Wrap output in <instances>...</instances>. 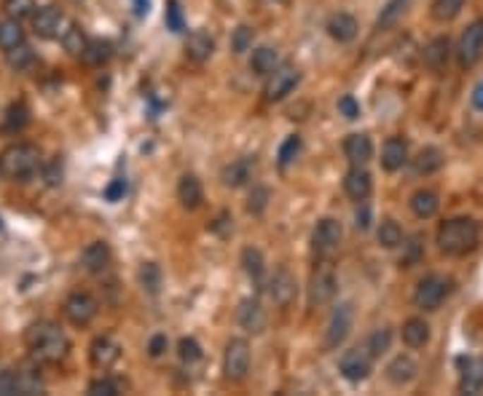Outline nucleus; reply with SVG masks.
<instances>
[{"instance_id":"1","label":"nucleus","mask_w":483,"mask_h":396,"mask_svg":"<svg viewBox=\"0 0 483 396\" xmlns=\"http://www.w3.org/2000/svg\"><path fill=\"white\" fill-rule=\"evenodd\" d=\"M27 340V348H30V354L38 359V361H46V364H56V361H62L67 357V351H70V340H67V335L56 324L52 321H38V324H32L25 335Z\"/></svg>"},{"instance_id":"2","label":"nucleus","mask_w":483,"mask_h":396,"mask_svg":"<svg viewBox=\"0 0 483 396\" xmlns=\"http://www.w3.org/2000/svg\"><path fill=\"white\" fill-rule=\"evenodd\" d=\"M481 230L472 217H454L438 228V249L451 257H462L478 247Z\"/></svg>"},{"instance_id":"3","label":"nucleus","mask_w":483,"mask_h":396,"mask_svg":"<svg viewBox=\"0 0 483 396\" xmlns=\"http://www.w3.org/2000/svg\"><path fill=\"white\" fill-rule=\"evenodd\" d=\"M338 290V278L330 265V257H320L317 268L309 276V305H325L335 297Z\"/></svg>"},{"instance_id":"4","label":"nucleus","mask_w":483,"mask_h":396,"mask_svg":"<svg viewBox=\"0 0 483 396\" xmlns=\"http://www.w3.org/2000/svg\"><path fill=\"white\" fill-rule=\"evenodd\" d=\"M451 278L443 276V273H429L419 281V287L414 292V305L419 311H438L441 303L448 297L451 292Z\"/></svg>"},{"instance_id":"5","label":"nucleus","mask_w":483,"mask_h":396,"mask_svg":"<svg viewBox=\"0 0 483 396\" xmlns=\"http://www.w3.org/2000/svg\"><path fill=\"white\" fill-rule=\"evenodd\" d=\"M3 172L8 177H16V180H25L30 174L38 172L40 166V153L35 145H13L3 153Z\"/></svg>"},{"instance_id":"6","label":"nucleus","mask_w":483,"mask_h":396,"mask_svg":"<svg viewBox=\"0 0 483 396\" xmlns=\"http://www.w3.org/2000/svg\"><path fill=\"white\" fill-rule=\"evenodd\" d=\"M483 56V19H475L472 25H467V30L462 32L459 38V46H456V59H459V67H475L481 62Z\"/></svg>"},{"instance_id":"7","label":"nucleus","mask_w":483,"mask_h":396,"mask_svg":"<svg viewBox=\"0 0 483 396\" xmlns=\"http://www.w3.org/2000/svg\"><path fill=\"white\" fill-rule=\"evenodd\" d=\"M223 372L228 380H244L250 372V343L244 338H231L223 354Z\"/></svg>"},{"instance_id":"8","label":"nucleus","mask_w":483,"mask_h":396,"mask_svg":"<svg viewBox=\"0 0 483 396\" xmlns=\"http://www.w3.org/2000/svg\"><path fill=\"white\" fill-rule=\"evenodd\" d=\"M352 324H354V305L338 303L333 308V314H330L328 330H325V348H328V351H335V348L349 338Z\"/></svg>"},{"instance_id":"9","label":"nucleus","mask_w":483,"mask_h":396,"mask_svg":"<svg viewBox=\"0 0 483 396\" xmlns=\"http://www.w3.org/2000/svg\"><path fill=\"white\" fill-rule=\"evenodd\" d=\"M341 238H344V228L333 217H322L314 233H311V247L317 257H330L333 252H338L341 247Z\"/></svg>"},{"instance_id":"10","label":"nucleus","mask_w":483,"mask_h":396,"mask_svg":"<svg viewBox=\"0 0 483 396\" xmlns=\"http://www.w3.org/2000/svg\"><path fill=\"white\" fill-rule=\"evenodd\" d=\"M374 370V354L368 348H352L338 359V372L347 378L349 383H360Z\"/></svg>"},{"instance_id":"11","label":"nucleus","mask_w":483,"mask_h":396,"mask_svg":"<svg viewBox=\"0 0 483 396\" xmlns=\"http://www.w3.org/2000/svg\"><path fill=\"white\" fill-rule=\"evenodd\" d=\"M298 83H301V73L293 65H280L268 75V83L266 89H263V94H266L268 102H280V99H285L287 94L293 92Z\"/></svg>"},{"instance_id":"12","label":"nucleus","mask_w":483,"mask_h":396,"mask_svg":"<svg viewBox=\"0 0 483 396\" xmlns=\"http://www.w3.org/2000/svg\"><path fill=\"white\" fill-rule=\"evenodd\" d=\"M97 311H100V305L94 300L92 295H86V292H73L70 297L65 300V316L70 324H76V327H86L94 316H97Z\"/></svg>"},{"instance_id":"13","label":"nucleus","mask_w":483,"mask_h":396,"mask_svg":"<svg viewBox=\"0 0 483 396\" xmlns=\"http://www.w3.org/2000/svg\"><path fill=\"white\" fill-rule=\"evenodd\" d=\"M65 13L59 11L56 6H43L38 11L32 13V30L38 38H59L65 30Z\"/></svg>"},{"instance_id":"14","label":"nucleus","mask_w":483,"mask_h":396,"mask_svg":"<svg viewBox=\"0 0 483 396\" xmlns=\"http://www.w3.org/2000/svg\"><path fill=\"white\" fill-rule=\"evenodd\" d=\"M237 321H239V327L244 332H250V335H261L268 324V314H266V308L261 305L258 297H247V300H242L239 311H237Z\"/></svg>"},{"instance_id":"15","label":"nucleus","mask_w":483,"mask_h":396,"mask_svg":"<svg viewBox=\"0 0 483 396\" xmlns=\"http://www.w3.org/2000/svg\"><path fill=\"white\" fill-rule=\"evenodd\" d=\"M268 295H271V300L280 305V308H287L295 300L298 281H295V276L287 268H277L274 276L268 278Z\"/></svg>"},{"instance_id":"16","label":"nucleus","mask_w":483,"mask_h":396,"mask_svg":"<svg viewBox=\"0 0 483 396\" xmlns=\"http://www.w3.org/2000/svg\"><path fill=\"white\" fill-rule=\"evenodd\" d=\"M89 359L97 370H110L116 361L121 359V345L110 338H97L92 345H89Z\"/></svg>"},{"instance_id":"17","label":"nucleus","mask_w":483,"mask_h":396,"mask_svg":"<svg viewBox=\"0 0 483 396\" xmlns=\"http://www.w3.org/2000/svg\"><path fill=\"white\" fill-rule=\"evenodd\" d=\"M408 163V142L402 137H389L381 147V166L384 172H398Z\"/></svg>"},{"instance_id":"18","label":"nucleus","mask_w":483,"mask_h":396,"mask_svg":"<svg viewBox=\"0 0 483 396\" xmlns=\"http://www.w3.org/2000/svg\"><path fill=\"white\" fill-rule=\"evenodd\" d=\"M213 51H215V38L207 32V30H193V32L188 35L186 56L191 59V62L201 65V62H207V59L213 56Z\"/></svg>"},{"instance_id":"19","label":"nucleus","mask_w":483,"mask_h":396,"mask_svg":"<svg viewBox=\"0 0 483 396\" xmlns=\"http://www.w3.org/2000/svg\"><path fill=\"white\" fill-rule=\"evenodd\" d=\"M344 190H347V196L352 198V201L362 204L365 198L374 193V180H371V174L365 172L362 166H354V169L344 177Z\"/></svg>"},{"instance_id":"20","label":"nucleus","mask_w":483,"mask_h":396,"mask_svg":"<svg viewBox=\"0 0 483 396\" xmlns=\"http://www.w3.org/2000/svg\"><path fill=\"white\" fill-rule=\"evenodd\" d=\"M416 375H419V364L408 354H400L387 364V380L392 385H408L416 380Z\"/></svg>"},{"instance_id":"21","label":"nucleus","mask_w":483,"mask_h":396,"mask_svg":"<svg viewBox=\"0 0 483 396\" xmlns=\"http://www.w3.org/2000/svg\"><path fill=\"white\" fill-rule=\"evenodd\" d=\"M357 19L352 16V13H333L330 19H328V35L335 40V43H352V40L357 38Z\"/></svg>"},{"instance_id":"22","label":"nucleus","mask_w":483,"mask_h":396,"mask_svg":"<svg viewBox=\"0 0 483 396\" xmlns=\"http://www.w3.org/2000/svg\"><path fill=\"white\" fill-rule=\"evenodd\" d=\"M80 265L86 273H102L110 265V247L105 241H92L86 249L80 252Z\"/></svg>"},{"instance_id":"23","label":"nucleus","mask_w":483,"mask_h":396,"mask_svg":"<svg viewBox=\"0 0 483 396\" xmlns=\"http://www.w3.org/2000/svg\"><path fill=\"white\" fill-rule=\"evenodd\" d=\"M177 198H180L183 209H188V211L199 209L201 201H204V187H201V180L196 177V174H186V177H180Z\"/></svg>"},{"instance_id":"24","label":"nucleus","mask_w":483,"mask_h":396,"mask_svg":"<svg viewBox=\"0 0 483 396\" xmlns=\"http://www.w3.org/2000/svg\"><path fill=\"white\" fill-rule=\"evenodd\" d=\"M344 153L354 166H362L374 159V142L368 134H349L347 142H344Z\"/></svg>"},{"instance_id":"25","label":"nucleus","mask_w":483,"mask_h":396,"mask_svg":"<svg viewBox=\"0 0 483 396\" xmlns=\"http://www.w3.org/2000/svg\"><path fill=\"white\" fill-rule=\"evenodd\" d=\"M448 56H451V40L448 38H432L424 46V65L432 70V73H441L443 67L448 65Z\"/></svg>"},{"instance_id":"26","label":"nucleus","mask_w":483,"mask_h":396,"mask_svg":"<svg viewBox=\"0 0 483 396\" xmlns=\"http://www.w3.org/2000/svg\"><path fill=\"white\" fill-rule=\"evenodd\" d=\"M400 338L408 348H424L429 343V324L422 316L408 318V321H402Z\"/></svg>"},{"instance_id":"27","label":"nucleus","mask_w":483,"mask_h":396,"mask_svg":"<svg viewBox=\"0 0 483 396\" xmlns=\"http://www.w3.org/2000/svg\"><path fill=\"white\" fill-rule=\"evenodd\" d=\"M253 169H255L253 159H239V161H234V163H228L226 169H223V174H220V180H223V185L226 187H242L250 182Z\"/></svg>"},{"instance_id":"28","label":"nucleus","mask_w":483,"mask_h":396,"mask_svg":"<svg viewBox=\"0 0 483 396\" xmlns=\"http://www.w3.org/2000/svg\"><path fill=\"white\" fill-rule=\"evenodd\" d=\"M443 163H446L443 150H441V147L429 145L414 159V174H416V177H427V174H435L438 169H443Z\"/></svg>"},{"instance_id":"29","label":"nucleus","mask_w":483,"mask_h":396,"mask_svg":"<svg viewBox=\"0 0 483 396\" xmlns=\"http://www.w3.org/2000/svg\"><path fill=\"white\" fill-rule=\"evenodd\" d=\"M250 67H253L255 75H271L277 67H280V51L271 49V46H261L253 51V59H250Z\"/></svg>"},{"instance_id":"30","label":"nucleus","mask_w":483,"mask_h":396,"mask_svg":"<svg viewBox=\"0 0 483 396\" xmlns=\"http://www.w3.org/2000/svg\"><path fill=\"white\" fill-rule=\"evenodd\" d=\"M459 388L465 394H478L483 388V359H467L465 370H462V380Z\"/></svg>"},{"instance_id":"31","label":"nucleus","mask_w":483,"mask_h":396,"mask_svg":"<svg viewBox=\"0 0 483 396\" xmlns=\"http://www.w3.org/2000/svg\"><path fill=\"white\" fill-rule=\"evenodd\" d=\"M441 206V201H438V193L435 190H416L414 196H411V209L419 220H429L435 211Z\"/></svg>"},{"instance_id":"32","label":"nucleus","mask_w":483,"mask_h":396,"mask_svg":"<svg viewBox=\"0 0 483 396\" xmlns=\"http://www.w3.org/2000/svg\"><path fill=\"white\" fill-rule=\"evenodd\" d=\"M137 278H140V287L148 295H159L161 287H164V271H161L159 263H143L137 271Z\"/></svg>"},{"instance_id":"33","label":"nucleus","mask_w":483,"mask_h":396,"mask_svg":"<svg viewBox=\"0 0 483 396\" xmlns=\"http://www.w3.org/2000/svg\"><path fill=\"white\" fill-rule=\"evenodd\" d=\"M25 43V30L19 27V22L16 19H3L0 22V49L3 51H11V49H16V46H22Z\"/></svg>"},{"instance_id":"34","label":"nucleus","mask_w":483,"mask_h":396,"mask_svg":"<svg viewBox=\"0 0 483 396\" xmlns=\"http://www.w3.org/2000/svg\"><path fill=\"white\" fill-rule=\"evenodd\" d=\"M405 6H408V0H387V6L381 8L378 19H376V30H389L398 25L405 13Z\"/></svg>"},{"instance_id":"35","label":"nucleus","mask_w":483,"mask_h":396,"mask_svg":"<svg viewBox=\"0 0 483 396\" xmlns=\"http://www.w3.org/2000/svg\"><path fill=\"white\" fill-rule=\"evenodd\" d=\"M465 3H467V0H432L429 13H432L435 22H451V19H456V16L462 13Z\"/></svg>"},{"instance_id":"36","label":"nucleus","mask_w":483,"mask_h":396,"mask_svg":"<svg viewBox=\"0 0 483 396\" xmlns=\"http://www.w3.org/2000/svg\"><path fill=\"white\" fill-rule=\"evenodd\" d=\"M376 238H378V244L384 247V249H398L402 244V228L395 220H381V225H378V233H376Z\"/></svg>"},{"instance_id":"37","label":"nucleus","mask_w":483,"mask_h":396,"mask_svg":"<svg viewBox=\"0 0 483 396\" xmlns=\"http://www.w3.org/2000/svg\"><path fill=\"white\" fill-rule=\"evenodd\" d=\"M62 46H65V51L70 54V56H83L89 40H86V35H83V30H80L78 25H70L65 32H62Z\"/></svg>"},{"instance_id":"38","label":"nucleus","mask_w":483,"mask_h":396,"mask_svg":"<svg viewBox=\"0 0 483 396\" xmlns=\"http://www.w3.org/2000/svg\"><path fill=\"white\" fill-rule=\"evenodd\" d=\"M242 268H244V273H247L250 278H255V281L263 276L266 263H263L261 249H255V247H244V249H242Z\"/></svg>"},{"instance_id":"39","label":"nucleus","mask_w":483,"mask_h":396,"mask_svg":"<svg viewBox=\"0 0 483 396\" xmlns=\"http://www.w3.org/2000/svg\"><path fill=\"white\" fill-rule=\"evenodd\" d=\"M6 62H8V67L11 70H30V67L35 65V51L27 46V43H22V46H16V49H11V51H6Z\"/></svg>"},{"instance_id":"40","label":"nucleus","mask_w":483,"mask_h":396,"mask_svg":"<svg viewBox=\"0 0 483 396\" xmlns=\"http://www.w3.org/2000/svg\"><path fill=\"white\" fill-rule=\"evenodd\" d=\"M27 123H30V107L25 102H13L6 113V129L8 132H22Z\"/></svg>"},{"instance_id":"41","label":"nucleus","mask_w":483,"mask_h":396,"mask_svg":"<svg viewBox=\"0 0 483 396\" xmlns=\"http://www.w3.org/2000/svg\"><path fill=\"white\" fill-rule=\"evenodd\" d=\"M110 54H113V46L107 43V40H89V46H86V51H83V59L89 62V65H102L110 59Z\"/></svg>"},{"instance_id":"42","label":"nucleus","mask_w":483,"mask_h":396,"mask_svg":"<svg viewBox=\"0 0 483 396\" xmlns=\"http://www.w3.org/2000/svg\"><path fill=\"white\" fill-rule=\"evenodd\" d=\"M3 11H6V16L22 22V19L35 13V0H3Z\"/></svg>"},{"instance_id":"43","label":"nucleus","mask_w":483,"mask_h":396,"mask_svg":"<svg viewBox=\"0 0 483 396\" xmlns=\"http://www.w3.org/2000/svg\"><path fill=\"white\" fill-rule=\"evenodd\" d=\"M389 343H392V332L387 330V327H378V330H374V335L368 338V351L376 357H381V354H387L389 351Z\"/></svg>"},{"instance_id":"44","label":"nucleus","mask_w":483,"mask_h":396,"mask_svg":"<svg viewBox=\"0 0 483 396\" xmlns=\"http://www.w3.org/2000/svg\"><path fill=\"white\" fill-rule=\"evenodd\" d=\"M253 49V30L247 25H239L231 35V51L234 54H244Z\"/></svg>"},{"instance_id":"45","label":"nucleus","mask_w":483,"mask_h":396,"mask_svg":"<svg viewBox=\"0 0 483 396\" xmlns=\"http://www.w3.org/2000/svg\"><path fill=\"white\" fill-rule=\"evenodd\" d=\"M268 201H271V190L263 185L253 187V193H250V198H247V211L250 214H263L268 206Z\"/></svg>"},{"instance_id":"46","label":"nucleus","mask_w":483,"mask_h":396,"mask_svg":"<svg viewBox=\"0 0 483 396\" xmlns=\"http://www.w3.org/2000/svg\"><path fill=\"white\" fill-rule=\"evenodd\" d=\"M298 153H301V137H298V134H290L280 147V166L293 163V161L298 159Z\"/></svg>"},{"instance_id":"47","label":"nucleus","mask_w":483,"mask_h":396,"mask_svg":"<svg viewBox=\"0 0 483 396\" xmlns=\"http://www.w3.org/2000/svg\"><path fill=\"white\" fill-rule=\"evenodd\" d=\"M177 354H180V359H183L186 364H196L201 359V345L196 343L193 338H183L180 345H177Z\"/></svg>"},{"instance_id":"48","label":"nucleus","mask_w":483,"mask_h":396,"mask_svg":"<svg viewBox=\"0 0 483 396\" xmlns=\"http://www.w3.org/2000/svg\"><path fill=\"white\" fill-rule=\"evenodd\" d=\"M89 394L92 396H119L121 383L119 380H110V378H100V380H92V383H89Z\"/></svg>"},{"instance_id":"49","label":"nucleus","mask_w":483,"mask_h":396,"mask_svg":"<svg viewBox=\"0 0 483 396\" xmlns=\"http://www.w3.org/2000/svg\"><path fill=\"white\" fill-rule=\"evenodd\" d=\"M16 375H19V394L22 396H32L43 391V383L38 380V375H32V372H16Z\"/></svg>"},{"instance_id":"50","label":"nucleus","mask_w":483,"mask_h":396,"mask_svg":"<svg viewBox=\"0 0 483 396\" xmlns=\"http://www.w3.org/2000/svg\"><path fill=\"white\" fill-rule=\"evenodd\" d=\"M19 394V375L11 370L0 372V396H13Z\"/></svg>"},{"instance_id":"51","label":"nucleus","mask_w":483,"mask_h":396,"mask_svg":"<svg viewBox=\"0 0 483 396\" xmlns=\"http://www.w3.org/2000/svg\"><path fill=\"white\" fill-rule=\"evenodd\" d=\"M167 27L172 32H180L183 30V11H180V3L177 0H169L167 3Z\"/></svg>"},{"instance_id":"52","label":"nucleus","mask_w":483,"mask_h":396,"mask_svg":"<svg viewBox=\"0 0 483 396\" xmlns=\"http://www.w3.org/2000/svg\"><path fill=\"white\" fill-rule=\"evenodd\" d=\"M167 348H169V338L167 335H153L150 340H148V357H153V359H159L167 354Z\"/></svg>"},{"instance_id":"53","label":"nucleus","mask_w":483,"mask_h":396,"mask_svg":"<svg viewBox=\"0 0 483 396\" xmlns=\"http://www.w3.org/2000/svg\"><path fill=\"white\" fill-rule=\"evenodd\" d=\"M338 113L344 116V118H349V120H354V118H360V105L354 102V97H341L338 99Z\"/></svg>"},{"instance_id":"54","label":"nucleus","mask_w":483,"mask_h":396,"mask_svg":"<svg viewBox=\"0 0 483 396\" xmlns=\"http://www.w3.org/2000/svg\"><path fill=\"white\" fill-rule=\"evenodd\" d=\"M43 177H46L49 185H59V182H62V163H59V161H52V163L46 166V174H43Z\"/></svg>"},{"instance_id":"55","label":"nucleus","mask_w":483,"mask_h":396,"mask_svg":"<svg viewBox=\"0 0 483 396\" xmlns=\"http://www.w3.org/2000/svg\"><path fill=\"white\" fill-rule=\"evenodd\" d=\"M124 193H126V182H124V180H113L105 190V198L107 201H121Z\"/></svg>"},{"instance_id":"56","label":"nucleus","mask_w":483,"mask_h":396,"mask_svg":"<svg viewBox=\"0 0 483 396\" xmlns=\"http://www.w3.org/2000/svg\"><path fill=\"white\" fill-rule=\"evenodd\" d=\"M368 225H371V209L362 204V209L357 211V228H360V230H368Z\"/></svg>"},{"instance_id":"57","label":"nucleus","mask_w":483,"mask_h":396,"mask_svg":"<svg viewBox=\"0 0 483 396\" xmlns=\"http://www.w3.org/2000/svg\"><path fill=\"white\" fill-rule=\"evenodd\" d=\"M472 107L483 113V80L478 83V86H475V89H472Z\"/></svg>"},{"instance_id":"58","label":"nucleus","mask_w":483,"mask_h":396,"mask_svg":"<svg viewBox=\"0 0 483 396\" xmlns=\"http://www.w3.org/2000/svg\"><path fill=\"white\" fill-rule=\"evenodd\" d=\"M148 6H150L148 0H134V13H137V16H145V13H148Z\"/></svg>"},{"instance_id":"59","label":"nucleus","mask_w":483,"mask_h":396,"mask_svg":"<svg viewBox=\"0 0 483 396\" xmlns=\"http://www.w3.org/2000/svg\"><path fill=\"white\" fill-rule=\"evenodd\" d=\"M3 174H6V172H3V163H0V177H3Z\"/></svg>"},{"instance_id":"60","label":"nucleus","mask_w":483,"mask_h":396,"mask_svg":"<svg viewBox=\"0 0 483 396\" xmlns=\"http://www.w3.org/2000/svg\"><path fill=\"white\" fill-rule=\"evenodd\" d=\"M0 228H3V223H0Z\"/></svg>"}]
</instances>
